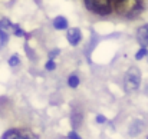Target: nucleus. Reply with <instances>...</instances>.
I'll list each match as a JSON object with an SVG mask.
<instances>
[{"mask_svg":"<svg viewBox=\"0 0 148 139\" xmlns=\"http://www.w3.org/2000/svg\"><path fill=\"white\" fill-rule=\"evenodd\" d=\"M141 85V72L138 67H131L124 78V88L127 92H134L140 88Z\"/></svg>","mask_w":148,"mask_h":139,"instance_id":"1","label":"nucleus"},{"mask_svg":"<svg viewBox=\"0 0 148 139\" xmlns=\"http://www.w3.org/2000/svg\"><path fill=\"white\" fill-rule=\"evenodd\" d=\"M85 6L89 12L101 14V16L109 14L112 12L111 0H85Z\"/></svg>","mask_w":148,"mask_h":139,"instance_id":"2","label":"nucleus"},{"mask_svg":"<svg viewBox=\"0 0 148 139\" xmlns=\"http://www.w3.org/2000/svg\"><path fill=\"white\" fill-rule=\"evenodd\" d=\"M1 139H39L36 134L29 129H9L3 134Z\"/></svg>","mask_w":148,"mask_h":139,"instance_id":"3","label":"nucleus"},{"mask_svg":"<svg viewBox=\"0 0 148 139\" xmlns=\"http://www.w3.org/2000/svg\"><path fill=\"white\" fill-rule=\"evenodd\" d=\"M132 1V0H111V6H112V10L118 12L119 14H128L130 12V7H128V3Z\"/></svg>","mask_w":148,"mask_h":139,"instance_id":"4","label":"nucleus"},{"mask_svg":"<svg viewBox=\"0 0 148 139\" xmlns=\"http://www.w3.org/2000/svg\"><path fill=\"white\" fill-rule=\"evenodd\" d=\"M66 37H68V42L72 46H76L82 40V32L79 29H76V27H71V29H68Z\"/></svg>","mask_w":148,"mask_h":139,"instance_id":"5","label":"nucleus"},{"mask_svg":"<svg viewBox=\"0 0 148 139\" xmlns=\"http://www.w3.org/2000/svg\"><path fill=\"white\" fill-rule=\"evenodd\" d=\"M137 40L143 47H148V25H143L137 30Z\"/></svg>","mask_w":148,"mask_h":139,"instance_id":"6","label":"nucleus"},{"mask_svg":"<svg viewBox=\"0 0 148 139\" xmlns=\"http://www.w3.org/2000/svg\"><path fill=\"white\" fill-rule=\"evenodd\" d=\"M53 27L58 29V30H65V29H68V20H66V17H63V16H56V17L53 19Z\"/></svg>","mask_w":148,"mask_h":139,"instance_id":"7","label":"nucleus"},{"mask_svg":"<svg viewBox=\"0 0 148 139\" xmlns=\"http://www.w3.org/2000/svg\"><path fill=\"white\" fill-rule=\"evenodd\" d=\"M144 129V123L141 121H135L132 122V125L130 126V135L131 136H137L138 134H141V131Z\"/></svg>","mask_w":148,"mask_h":139,"instance_id":"8","label":"nucleus"},{"mask_svg":"<svg viewBox=\"0 0 148 139\" xmlns=\"http://www.w3.org/2000/svg\"><path fill=\"white\" fill-rule=\"evenodd\" d=\"M81 123H82V115L78 113V112H73L72 113V126H73V129H78L81 126Z\"/></svg>","mask_w":148,"mask_h":139,"instance_id":"9","label":"nucleus"},{"mask_svg":"<svg viewBox=\"0 0 148 139\" xmlns=\"http://www.w3.org/2000/svg\"><path fill=\"white\" fill-rule=\"evenodd\" d=\"M78 85H79V78L76 75H71L68 78V86L72 88V89H75V88H78Z\"/></svg>","mask_w":148,"mask_h":139,"instance_id":"10","label":"nucleus"},{"mask_svg":"<svg viewBox=\"0 0 148 139\" xmlns=\"http://www.w3.org/2000/svg\"><path fill=\"white\" fill-rule=\"evenodd\" d=\"M147 55H148V49L147 47H141V49L135 53V60H141V59H144Z\"/></svg>","mask_w":148,"mask_h":139,"instance_id":"11","label":"nucleus"},{"mask_svg":"<svg viewBox=\"0 0 148 139\" xmlns=\"http://www.w3.org/2000/svg\"><path fill=\"white\" fill-rule=\"evenodd\" d=\"M19 65H20V59H19V56H17V55H13V56L9 59V66L16 67V66H19Z\"/></svg>","mask_w":148,"mask_h":139,"instance_id":"12","label":"nucleus"},{"mask_svg":"<svg viewBox=\"0 0 148 139\" xmlns=\"http://www.w3.org/2000/svg\"><path fill=\"white\" fill-rule=\"evenodd\" d=\"M9 40V33L3 29H0V46H3L6 42Z\"/></svg>","mask_w":148,"mask_h":139,"instance_id":"13","label":"nucleus"},{"mask_svg":"<svg viewBox=\"0 0 148 139\" xmlns=\"http://www.w3.org/2000/svg\"><path fill=\"white\" fill-rule=\"evenodd\" d=\"M13 30H14V36H17V37H23V36H26V33H25L17 25H13Z\"/></svg>","mask_w":148,"mask_h":139,"instance_id":"14","label":"nucleus"},{"mask_svg":"<svg viewBox=\"0 0 148 139\" xmlns=\"http://www.w3.org/2000/svg\"><path fill=\"white\" fill-rule=\"evenodd\" d=\"M45 69H46V70H55V69H56V63H55V60H53V59H49V60L46 62Z\"/></svg>","mask_w":148,"mask_h":139,"instance_id":"15","label":"nucleus"},{"mask_svg":"<svg viewBox=\"0 0 148 139\" xmlns=\"http://www.w3.org/2000/svg\"><path fill=\"white\" fill-rule=\"evenodd\" d=\"M60 53V49H55V50H50L49 52V59H55L58 55Z\"/></svg>","mask_w":148,"mask_h":139,"instance_id":"16","label":"nucleus"},{"mask_svg":"<svg viewBox=\"0 0 148 139\" xmlns=\"http://www.w3.org/2000/svg\"><path fill=\"white\" fill-rule=\"evenodd\" d=\"M68 139H82V138H81V136H79L75 131H71V132L68 134Z\"/></svg>","mask_w":148,"mask_h":139,"instance_id":"17","label":"nucleus"},{"mask_svg":"<svg viewBox=\"0 0 148 139\" xmlns=\"http://www.w3.org/2000/svg\"><path fill=\"white\" fill-rule=\"evenodd\" d=\"M97 123H106V118L103 115H97Z\"/></svg>","mask_w":148,"mask_h":139,"instance_id":"18","label":"nucleus"},{"mask_svg":"<svg viewBox=\"0 0 148 139\" xmlns=\"http://www.w3.org/2000/svg\"><path fill=\"white\" fill-rule=\"evenodd\" d=\"M147 139H148V136H147Z\"/></svg>","mask_w":148,"mask_h":139,"instance_id":"19","label":"nucleus"}]
</instances>
